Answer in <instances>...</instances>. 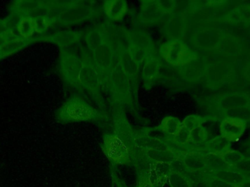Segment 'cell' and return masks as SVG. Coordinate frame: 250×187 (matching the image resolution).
Instances as JSON below:
<instances>
[{
    "instance_id": "2e32d148",
    "label": "cell",
    "mask_w": 250,
    "mask_h": 187,
    "mask_svg": "<svg viewBox=\"0 0 250 187\" xmlns=\"http://www.w3.org/2000/svg\"><path fill=\"white\" fill-rule=\"evenodd\" d=\"M180 160L187 173H200L208 168L206 153L201 150L184 153Z\"/></svg>"
},
{
    "instance_id": "484cf974",
    "label": "cell",
    "mask_w": 250,
    "mask_h": 187,
    "mask_svg": "<svg viewBox=\"0 0 250 187\" xmlns=\"http://www.w3.org/2000/svg\"><path fill=\"white\" fill-rule=\"evenodd\" d=\"M249 99L241 94H230L223 97L220 102V107L224 110H233L239 107H248Z\"/></svg>"
},
{
    "instance_id": "8992f818",
    "label": "cell",
    "mask_w": 250,
    "mask_h": 187,
    "mask_svg": "<svg viewBox=\"0 0 250 187\" xmlns=\"http://www.w3.org/2000/svg\"><path fill=\"white\" fill-rule=\"evenodd\" d=\"M159 56L172 67H182L198 57L182 40H169L160 47Z\"/></svg>"
},
{
    "instance_id": "ba28073f",
    "label": "cell",
    "mask_w": 250,
    "mask_h": 187,
    "mask_svg": "<svg viewBox=\"0 0 250 187\" xmlns=\"http://www.w3.org/2000/svg\"><path fill=\"white\" fill-rule=\"evenodd\" d=\"M101 148L105 157L114 166L132 165V157L128 145L115 134H105Z\"/></svg>"
},
{
    "instance_id": "5bb4252c",
    "label": "cell",
    "mask_w": 250,
    "mask_h": 187,
    "mask_svg": "<svg viewBox=\"0 0 250 187\" xmlns=\"http://www.w3.org/2000/svg\"><path fill=\"white\" fill-rule=\"evenodd\" d=\"M84 36L83 31L63 30L48 35L37 37L38 42H47L58 45L61 49L78 43Z\"/></svg>"
},
{
    "instance_id": "83f0119b",
    "label": "cell",
    "mask_w": 250,
    "mask_h": 187,
    "mask_svg": "<svg viewBox=\"0 0 250 187\" xmlns=\"http://www.w3.org/2000/svg\"><path fill=\"white\" fill-rule=\"evenodd\" d=\"M170 187H193L192 182L188 173L182 170L172 169L168 178Z\"/></svg>"
},
{
    "instance_id": "74e56055",
    "label": "cell",
    "mask_w": 250,
    "mask_h": 187,
    "mask_svg": "<svg viewBox=\"0 0 250 187\" xmlns=\"http://www.w3.org/2000/svg\"><path fill=\"white\" fill-rule=\"evenodd\" d=\"M20 38L19 35H9V36H0V48L3 45L8 42L10 40L15 39V38Z\"/></svg>"
},
{
    "instance_id": "1f68e13d",
    "label": "cell",
    "mask_w": 250,
    "mask_h": 187,
    "mask_svg": "<svg viewBox=\"0 0 250 187\" xmlns=\"http://www.w3.org/2000/svg\"><path fill=\"white\" fill-rule=\"evenodd\" d=\"M220 157L227 166H231L233 167L245 158V156L242 153L237 151H230V150L222 154Z\"/></svg>"
},
{
    "instance_id": "9a60e30c",
    "label": "cell",
    "mask_w": 250,
    "mask_h": 187,
    "mask_svg": "<svg viewBox=\"0 0 250 187\" xmlns=\"http://www.w3.org/2000/svg\"><path fill=\"white\" fill-rule=\"evenodd\" d=\"M162 67V60L157 53L151 54L143 64L141 77L144 81L146 89H151V86L157 82L160 74Z\"/></svg>"
},
{
    "instance_id": "8fae6325",
    "label": "cell",
    "mask_w": 250,
    "mask_h": 187,
    "mask_svg": "<svg viewBox=\"0 0 250 187\" xmlns=\"http://www.w3.org/2000/svg\"><path fill=\"white\" fill-rule=\"evenodd\" d=\"M117 63L130 82L134 100L138 101V77L141 66L129 50L117 48Z\"/></svg>"
},
{
    "instance_id": "3957f363",
    "label": "cell",
    "mask_w": 250,
    "mask_h": 187,
    "mask_svg": "<svg viewBox=\"0 0 250 187\" xmlns=\"http://www.w3.org/2000/svg\"><path fill=\"white\" fill-rule=\"evenodd\" d=\"M117 42L108 30L105 42L92 53L94 64L99 74L103 89L105 92H107L110 76L117 63Z\"/></svg>"
},
{
    "instance_id": "60d3db41",
    "label": "cell",
    "mask_w": 250,
    "mask_h": 187,
    "mask_svg": "<svg viewBox=\"0 0 250 187\" xmlns=\"http://www.w3.org/2000/svg\"></svg>"
},
{
    "instance_id": "4dcf8cb0",
    "label": "cell",
    "mask_w": 250,
    "mask_h": 187,
    "mask_svg": "<svg viewBox=\"0 0 250 187\" xmlns=\"http://www.w3.org/2000/svg\"><path fill=\"white\" fill-rule=\"evenodd\" d=\"M205 122V118L196 116V115H190L185 117L182 122L183 127L192 132V131L201 127L203 124Z\"/></svg>"
},
{
    "instance_id": "5b68a950",
    "label": "cell",
    "mask_w": 250,
    "mask_h": 187,
    "mask_svg": "<svg viewBox=\"0 0 250 187\" xmlns=\"http://www.w3.org/2000/svg\"><path fill=\"white\" fill-rule=\"evenodd\" d=\"M107 92L111 96L110 101L118 103L123 107L134 109V97L130 82L118 63L110 76Z\"/></svg>"
},
{
    "instance_id": "6da1fadb",
    "label": "cell",
    "mask_w": 250,
    "mask_h": 187,
    "mask_svg": "<svg viewBox=\"0 0 250 187\" xmlns=\"http://www.w3.org/2000/svg\"><path fill=\"white\" fill-rule=\"evenodd\" d=\"M55 118L61 124L102 122L108 119L105 112L98 110L79 95L67 99L56 111Z\"/></svg>"
},
{
    "instance_id": "e0dca14e",
    "label": "cell",
    "mask_w": 250,
    "mask_h": 187,
    "mask_svg": "<svg viewBox=\"0 0 250 187\" xmlns=\"http://www.w3.org/2000/svg\"><path fill=\"white\" fill-rule=\"evenodd\" d=\"M221 136L229 142L238 141L246 129V122L234 117H227L222 121L220 126Z\"/></svg>"
},
{
    "instance_id": "f35d334b",
    "label": "cell",
    "mask_w": 250,
    "mask_h": 187,
    "mask_svg": "<svg viewBox=\"0 0 250 187\" xmlns=\"http://www.w3.org/2000/svg\"><path fill=\"white\" fill-rule=\"evenodd\" d=\"M241 187H250V180H246Z\"/></svg>"
},
{
    "instance_id": "cb8c5ba5",
    "label": "cell",
    "mask_w": 250,
    "mask_h": 187,
    "mask_svg": "<svg viewBox=\"0 0 250 187\" xmlns=\"http://www.w3.org/2000/svg\"><path fill=\"white\" fill-rule=\"evenodd\" d=\"M213 176H214L213 177L223 181V182L235 187H242V185L247 180L246 178L242 173L235 170H230V169L214 171Z\"/></svg>"
},
{
    "instance_id": "f1b7e54d",
    "label": "cell",
    "mask_w": 250,
    "mask_h": 187,
    "mask_svg": "<svg viewBox=\"0 0 250 187\" xmlns=\"http://www.w3.org/2000/svg\"><path fill=\"white\" fill-rule=\"evenodd\" d=\"M17 33L20 38L25 39L33 38L35 33L33 19L29 16L22 18L17 26Z\"/></svg>"
},
{
    "instance_id": "9c48e42d",
    "label": "cell",
    "mask_w": 250,
    "mask_h": 187,
    "mask_svg": "<svg viewBox=\"0 0 250 187\" xmlns=\"http://www.w3.org/2000/svg\"><path fill=\"white\" fill-rule=\"evenodd\" d=\"M111 116L114 125V134L118 135L128 145L132 152V157L135 150V132L132 129L125 114V108L118 103L110 101Z\"/></svg>"
},
{
    "instance_id": "8d00e7d4",
    "label": "cell",
    "mask_w": 250,
    "mask_h": 187,
    "mask_svg": "<svg viewBox=\"0 0 250 187\" xmlns=\"http://www.w3.org/2000/svg\"><path fill=\"white\" fill-rule=\"evenodd\" d=\"M208 187H235L223 182V181L214 177L208 182Z\"/></svg>"
},
{
    "instance_id": "30bf717a",
    "label": "cell",
    "mask_w": 250,
    "mask_h": 187,
    "mask_svg": "<svg viewBox=\"0 0 250 187\" xmlns=\"http://www.w3.org/2000/svg\"><path fill=\"white\" fill-rule=\"evenodd\" d=\"M131 36L130 51L140 66L151 54H156L155 45L149 34L141 29L129 31Z\"/></svg>"
},
{
    "instance_id": "4316f807",
    "label": "cell",
    "mask_w": 250,
    "mask_h": 187,
    "mask_svg": "<svg viewBox=\"0 0 250 187\" xmlns=\"http://www.w3.org/2000/svg\"><path fill=\"white\" fill-rule=\"evenodd\" d=\"M230 142L223 136H217L211 141H207L204 150L208 154L221 156L230 150Z\"/></svg>"
},
{
    "instance_id": "ffe728a7",
    "label": "cell",
    "mask_w": 250,
    "mask_h": 187,
    "mask_svg": "<svg viewBox=\"0 0 250 187\" xmlns=\"http://www.w3.org/2000/svg\"><path fill=\"white\" fill-rule=\"evenodd\" d=\"M103 12L111 21H120L127 14L128 4L123 0H108L103 2Z\"/></svg>"
},
{
    "instance_id": "603a6c76",
    "label": "cell",
    "mask_w": 250,
    "mask_h": 187,
    "mask_svg": "<svg viewBox=\"0 0 250 187\" xmlns=\"http://www.w3.org/2000/svg\"><path fill=\"white\" fill-rule=\"evenodd\" d=\"M43 1L36 0H20L12 1L10 5V13H16L21 17L29 16L42 5Z\"/></svg>"
},
{
    "instance_id": "ab89813d",
    "label": "cell",
    "mask_w": 250,
    "mask_h": 187,
    "mask_svg": "<svg viewBox=\"0 0 250 187\" xmlns=\"http://www.w3.org/2000/svg\"><path fill=\"white\" fill-rule=\"evenodd\" d=\"M140 187V186H138V187Z\"/></svg>"
},
{
    "instance_id": "7c38bea8",
    "label": "cell",
    "mask_w": 250,
    "mask_h": 187,
    "mask_svg": "<svg viewBox=\"0 0 250 187\" xmlns=\"http://www.w3.org/2000/svg\"><path fill=\"white\" fill-rule=\"evenodd\" d=\"M172 164L151 163L146 173L138 179V186L163 187L168 182L172 171Z\"/></svg>"
},
{
    "instance_id": "ac0fdd59",
    "label": "cell",
    "mask_w": 250,
    "mask_h": 187,
    "mask_svg": "<svg viewBox=\"0 0 250 187\" xmlns=\"http://www.w3.org/2000/svg\"><path fill=\"white\" fill-rule=\"evenodd\" d=\"M185 16L182 12H174L169 16L163 26L165 36L170 40H181L185 34Z\"/></svg>"
},
{
    "instance_id": "52a82bcc",
    "label": "cell",
    "mask_w": 250,
    "mask_h": 187,
    "mask_svg": "<svg viewBox=\"0 0 250 187\" xmlns=\"http://www.w3.org/2000/svg\"><path fill=\"white\" fill-rule=\"evenodd\" d=\"M59 71L66 84L78 90H82L79 77L83 67L82 57L69 50H60Z\"/></svg>"
},
{
    "instance_id": "836d02e7",
    "label": "cell",
    "mask_w": 250,
    "mask_h": 187,
    "mask_svg": "<svg viewBox=\"0 0 250 187\" xmlns=\"http://www.w3.org/2000/svg\"><path fill=\"white\" fill-rule=\"evenodd\" d=\"M176 1L173 0H157L158 5L166 16H170L174 12Z\"/></svg>"
},
{
    "instance_id": "d6a6232c",
    "label": "cell",
    "mask_w": 250,
    "mask_h": 187,
    "mask_svg": "<svg viewBox=\"0 0 250 187\" xmlns=\"http://www.w3.org/2000/svg\"><path fill=\"white\" fill-rule=\"evenodd\" d=\"M233 18L235 21L244 23L250 22V5H243L233 11Z\"/></svg>"
},
{
    "instance_id": "44dd1931",
    "label": "cell",
    "mask_w": 250,
    "mask_h": 187,
    "mask_svg": "<svg viewBox=\"0 0 250 187\" xmlns=\"http://www.w3.org/2000/svg\"><path fill=\"white\" fill-rule=\"evenodd\" d=\"M35 42H38L37 37L28 38V39L17 38L10 40L0 48V61L4 60L6 57H10V56L19 52L28 45L35 43Z\"/></svg>"
},
{
    "instance_id": "d4e9b609",
    "label": "cell",
    "mask_w": 250,
    "mask_h": 187,
    "mask_svg": "<svg viewBox=\"0 0 250 187\" xmlns=\"http://www.w3.org/2000/svg\"><path fill=\"white\" fill-rule=\"evenodd\" d=\"M201 62L199 58L197 57L188 64L179 67V73L181 77L187 82H193L201 76L202 73Z\"/></svg>"
},
{
    "instance_id": "4fadbf2b",
    "label": "cell",
    "mask_w": 250,
    "mask_h": 187,
    "mask_svg": "<svg viewBox=\"0 0 250 187\" xmlns=\"http://www.w3.org/2000/svg\"><path fill=\"white\" fill-rule=\"evenodd\" d=\"M141 3V10L136 18V25L151 26L157 24L166 16L160 9L157 1L147 0Z\"/></svg>"
},
{
    "instance_id": "e575fe53",
    "label": "cell",
    "mask_w": 250,
    "mask_h": 187,
    "mask_svg": "<svg viewBox=\"0 0 250 187\" xmlns=\"http://www.w3.org/2000/svg\"><path fill=\"white\" fill-rule=\"evenodd\" d=\"M236 171L242 173H250V158H244L242 161L239 162L236 166L233 167Z\"/></svg>"
},
{
    "instance_id": "7a4b0ae2",
    "label": "cell",
    "mask_w": 250,
    "mask_h": 187,
    "mask_svg": "<svg viewBox=\"0 0 250 187\" xmlns=\"http://www.w3.org/2000/svg\"><path fill=\"white\" fill-rule=\"evenodd\" d=\"M81 54L83 62V67L79 77L81 87L89 92L101 110L105 112L106 106L102 94L104 89L98 70L92 60V54L86 48L81 46Z\"/></svg>"
},
{
    "instance_id": "7402d4cb",
    "label": "cell",
    "mask_w": 250,
    "mask_h": 187,
    "mask_svg": "<svg viewBox=\"0 0 250 187\" xmlns=\"http://www.w3.org/2000/svg\"><path fill=\"white\" fill-rule=\"evenodd\" d=\"M182 127V122L179 119L173 116H166L157 127L151 129V130L158 131L166 137L176 138L180 133Z\"/></svg>"
},
{
    "instance_id": "d6986e66",
    "label": "cell",
    "mask_w": 250,
    "mask_h": 187,
    "mask_svg": "<svg viewBox=\"0 0 250 187\" xmlns=\"http://www.w3.org/2000/svg\"><path fill=\"white\" fill-rule=\"evenodd\" d=\"M108 22L96 25L84 32L85 42L88 51L92 54L98 47L104 43L108 37Z\"/></svg>"
},
{
    "instance_id": "d590c367",
    "label": "cell",
    "mask_w": 250,
    "mask_h": 187,
    "mask_svg": "<svg viewBox=\"0 0 250 187\" xmlns=\"http://www.w3.org/2000/svg\"><path fill=\"white\" fill-rule=\"evenodd\" d=\"M9 35H17L10 29L6 19H0V36H9Z\"/></svg>"
},
{
    "instance_id": "f546056e",
    "label": "cell",
    "mask_w": 250,
    "mask_h": 187,
    "mask_svg": "<svg viewBox=\"0 0 250 187\" xmlns=\"http://www.w3.org/2000/svg\"><path fill=\"white\" fill-rule=\"evenodd\" d=\"M32 19H33L35 32L39 35L45 33L50 27L57 24L55 19H51L46 16H38Z\"/></svg>"
},
{
    "instance_id": "277c9868",
    "label": "cell",
    "mask_w": 250,
    "mask_h": 187,
    "mask_svg": "<svg viewBox=\"0 0 250 187\" xmlns=\"http://www.w3.org/2000/svg\"><path fill=\"white\" fill-rule=\"evenodd\" d=\"M95 3L79 0L70 1L68 5L57 16V24L70 26L97 19L101 16L103 9L95 6Z\"/></svg>"
}]
</instances>
